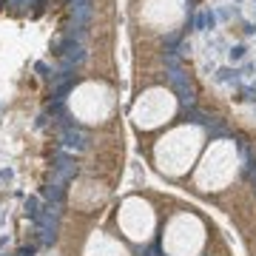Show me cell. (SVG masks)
Here are the masks:
<instances>
[{
    "mask_svg": "<svg viewBox=\"0 0 256 256\" xmlns=\"http://www.w3.org/2000/svg\"><path fill=\"white\" fill-rule=\"evenodd\" d=\"M0 6H3V0H0Z\"/></svg>",
    "mask_w": 256,
    "mask_h": 256,
    "instance_id": "obj_23",
    "label": "cell"
},
{
    "mask_svg": "<svg viewBox=\"0 0 256 256\" xmlns=\"http://www.w3.org/2000/svg\"><path fill=\"white\" fill-rule=\"evenodd\" d=\"M236 100H245V102H251V105H256V88H242V94H239Z\"/></svg>",
    "mask_w": 256,
    "mask_h": 256,
    "instance_id": "obj_14",
    "label": "cell"
},
{
    "mask_svg": "<svg viewBox=\"0 0 256 256\" xmlns=\"http://www.w3.org/2000/svg\"><path fill=\"white\" fill-rule=\"evenodd\" d=\"M12 177H15V171H12V168H3V171H0V182H9Z\"/></svg>",
    "mask_w": 256,
    "mask_h": 256,
    "instance_id": "obj_18",
    "label": "cell"
},
{
    "mask_svg": "<svg viewBox=\"0 0 256 256\" xmlns=\"http://www.w3.org/2000/svg\"><path fill=\"white\" fill-rule=\"evenodd\" d=\"M168 83H171V88H174V94H177V100L182 102L185 108H191V105H194V97H197L191 77H188L185 71H171V74H168Z\"/></svg>",
    "mask_w": 256,
    "mask_h": 256,
    "instance_id": "obj_2",
    "label": "cell"
},
{
    "mask_svg": "<svg viewBox=\"0 0 256 256\" xmlns=\"http://www.w3.org/2000/svg\"><path fill=\"white\" fill-rule=\"evenodd\" d=\"M77 174V165L68 154H54V165H51V185H66L68 179Z\"/></svg>",
    "mask_w": 256,
    "mask_h": 256,
    "instance_id": "obj_3",
    "label": "cell"
},
{
    "mask_svg": "<svg viewBox=\"0 0 256 256\" xmlns=\"http://www.w3.org/2000/svg\"><path fill=\"white\" fill-rule=\"evenodd\" d=\"M63 145H66L68 151H85V148H88V134H85L83 128H80V125H74V122H71V125H66V128H63Z\"/></svg>",
    "mask_w": 256,
    "mask_h": 256,
    "instance_id": "obj_4",
    "label": "cell"
},
{
    "mask_svg": "<svg viewBox=\"0 0 256 256\" xmlns=\"http://www.w3.org/2000/svg\"><path fill=\"white\" fill-rule=\"evenodd\" d=\"M254 12H256V6H254Z\"/></svg>",
    "mask_w": 256,
    "mask_h": 256,
    "instance_id": "obj_25",
    "label": "cell"
},
{
    "mask_svg": "<svg viewBox=\"0 0 256 256\" xmlns=\"http://www.w3.org/2000/svg\"><path fill=\"white\" fill-rule=\"evenodd\" d=\"M43 194H46L54 205H60L63 202V197H66V194H63V185H49V188H43Z\"/></svg>",
    "mask_w": 256,
    "mask_h": 256,
    "instance_id": "obj_12",
    "label": "cell"
},
{
    "mask_svg": "<svg viewBox=\"0 0 256 256\" xmlns=\"http://www.w3.org/2000/svg\"><path fill=\"white\" fill-rule=\"evenodd\" d=\"M251 74H256V63L254 60H245L242 63V77H251Z\"/></svg>",
    "mask_w": 256,
    "mask_h": 256,
    "instance_id": "obj_17",
    "label": "cell"
},
{
    "mask_svg": "<svg viewBox=\"0 0 256 256\" xmlns=\"http://www.w3.org/2000/svg\"><path fill=\"white\" fill-rule=\"evenodd\" d=\"M34 71H37V74H43L46 80H51V74H54V71L49 68V63H43V60H40V63H34Z\"/></svg>",
    "mask_w": 256,
    "mask_h": 256,
    "instance_id": "obj_15",
    "label": "cell"
},
{
    "mask_svg": "<svg viewBox=\"0 0 256 256\" xmlns=\"http://www.w3.org/2000/svg\"><path fill=\"white\" fill-rule=\"evenodd\" d=\"M145 256H159V245H151V248L145 251Z\"/></svg>",
    "mask_w": 256,
    "mask_h": 256,
    "instance_id": "obj_19",
    "label": "cell"
},
{
    "mask_svg": "<svg viewBox=\"0 0 256 256\" xmlns=\"http://www.w3.org/2000/svg\"><path fill=\"white\" fill-rule=\"evenodd\" d=\"M185 117L194 122V125H211V119L214 117H208V114H202L197 105H191V108H185Z\"/></svg>",
    "mask_w": 256,
    "mask_h": 256,
    "instance_id": "obj_9",
    "label": "cell"
},
{
    "mask_svg": "<svg viewBox=\"0 0 256 256\" xmlns=\"http://www.w3.org/2000/svg\"><path fill=\"white\" fill-rule=\"evenodd\" d=\"M214 83L217 85H242V68L239 66H222L214 74Z\"/></svg>",
    "mask_w": 256,
    "mask_h": 256,
    "instance_id": "obj_5",
    "label": "cell"
},
{
    "mask_svg": "<svg viewBox=\"0 0 256 256\" xmlns=\"http://www.w3.org/2000/svg\"><path fill=\"white\" fill-rule=\"evenodd\" d=\"M3 256H9V254H3Z\"/></svg>",
    "mask_w": 256,
    "mask_h": 256,
    "instance_id": "obj_24",
    "label": "cell"
},
{
    "mask_svg": "<svg viewBox=\"0 0 256 256\" xmlns=\"http://www.w3.org/2000/svg\"><path fill=\"white\" fill-rule=\"evenodd\" d=\"M179 40H182L179 34H168V37H165V51H177V46H179Z\"/></svg>",
    "mask_w": 256,
    "mask_h": 256,
    "instance_id": "obj_16",
    "label": "cell"
},
{
    "mask_svg": "<svg viewBox=\"0 0 256 256\" xmlns=\"http://www.w3.org/2000/svg\"><path fill=\"white\" fill-rule=\"evenodd\" d=\"M214 9H217V17H219V23H231L234 17H239V9H234V3H217Z\"/></svg>",
    "mask_w": 256,
    "mask_h": 256,
    "instance_id": "obj_8",
    "label": "cell"
},
{
    "mask_svg": "<svg viewBox=\"0 0 256 256\" xmlns=\"http://www.w3.org/2000/svg\"><path fill=\"white\" fill-rule=\"evenodd\" d=\"M199 17H202L205 32H217V29H219V17H217V9H214V6H205L202 12H199Z\"/></svg>",
    "mask_w": 256,
    "mask_h": 256,
    "instance_id": "obj_6",
    "label": "cell"
},
{
    "mask_svg": "<svg viewBox=\"0 0 256 256\" xmlns=\"http://www.w3.org/2000/svg\"><path fill=\"white\" fill-rule=\"evenodd\" d=\"M254 3H256V0H254Z\"/></svg>",
    "mask_w": 256,
    "mask_h": 256,
    "instance_id": "obj_26",
    "label": "cell"
},
{
    "mask_svg": "<svg viewBox=\"0 0 256 256\" xmlns=\"http://www.w3.org/2000/svg\"><path fill=\"white\" fill-rule=\"evenodd\" d=\"M245 34H248V37H251V34H256V23H248V26H245Z\"/></svg>",
    "mask_w": 256,
    "mask_h": 256,
    "instance_id": "obj_20",
    "label": "cell"
},
{
    "mask_svg": "<svg viewBox=\"0 0 256 256\" xmlns=\"http://www.w3.org/2000/svg\"><path fill=\"white\" fill-rule=\"evenodd\" d=\"M34 228H37V236H40V245L43 248H51L57 242V231H60V214L57 208H43L40 217L34 219Z\"/></svg>",
    "mask_w": 256,
    "mask_h": 256,
    "instance_id": "obj_1",
    "label": "cell"
},
{
    "mask_svg": "<svg viewBox=\"0 0 256 256\" xmlns=\"http://www.w3.org/2000/svg\"><path fill=\"white\" fill-rule=\"evenodd\" d=\"M23 214H26V219L34 222L40 217V199H37V197H29V199L23 202Z\"/></svg>",
    "mask_w": 256,
    "mask_h": 256,
    "instance_id": "obj_10",
    "label": "cell"
},
{
    "mask_svg": "<svg viewBox=\"0 0 256 256\" xmlns=\"http://www.w3.org/2000/svg\"><path fill=\"white\" fill-rule=\"evenodd\" d=\"M228 60H231V66H239V63H245L248 60V46L245 43H234V46H228Z\"/></svg>",
    "mask_w": 256,
    "mask_h": 256,
    "instance_id": "obj_7",
    "label": "cell"
},
{
    "mask_svg": "<svg viewBox=\"0 0 256 256\" xmlns=\"http://www.w3.org/2000/svg\"><path fill=\"white\" fill-rule=\"evenodd\" d=\"M254 114H256V105H254Z\"/></svg>",
    "mask_w": 256,
    "mask_h": 256,
    "instance_id": "obj_22",
    "label": "cell"
},
{
    "mask_svg": "<svg viewBox=\"0 0 256 256\" xmlns=\"http://www.w3.org/2000/svg\"><path fill=\"white\" fill-rule=\"evenodd\" d=\"M236 3H245V0H236Z\"/></svg>",
    "mask_w": 256,
    "mask_h": 256,
    "instance_id": "obj_21",
    "label": "cell"
},
{
    "mask_svg": "<svg viewBox=\"0 0 256 256\" xmlns=\"http://www.w3.org/2000/svg\"><path fill=\"white\" fill-rule=\"evenodd\" d=\"M162 63L168 66V74L171 71H182V63H179V54L177 51H162Z\"/></svg>",
    "mask_w": 256,
    "mask_h": 256,
    "instance_id": "obj_11",
    "label": "cell"
},
{
    "mask_svg": "<svg viewBox=\"0 0 256 256\" xmlns=\"http://www.w3.org/2000/svg\"><path fill=\"white\" fill-rule=\"evenodd\" d=\"M177 54H179V57H191V54H194V43L182 37V40H179V46H177Z\"/></svg>",
    "mask_w": 256,
    "mask_h": 256,
    "instance_id": "obj_13",
    "label": "cell"
}]
</instances>
